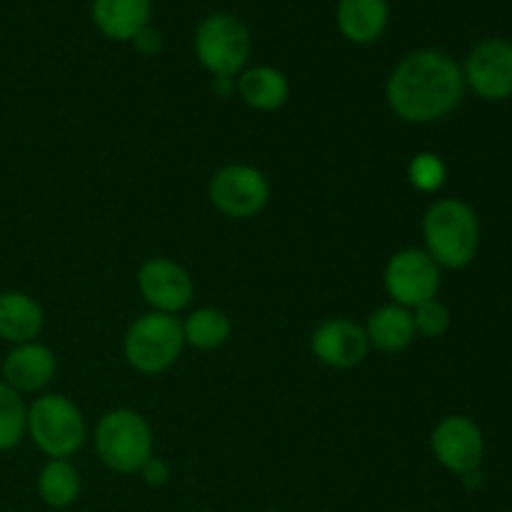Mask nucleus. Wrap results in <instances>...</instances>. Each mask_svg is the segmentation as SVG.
<instances>
[{
	"label": "nucleus",
	"mask_w": 512,
	"mask_h": 512,
	"mask_svg": "<svg viewBox=\"0 0 512 512\" xmlns=\"http://www.w3.org/2000/svg\"><path fill=\"white\" fill-rule=\"evenodd\" d=\"M140 295L155 313H178L193 300V280L183 265L168 258H153L138 273Z\"/></svg>",
	"instance_id": "obj_11"
},
{
	"label": "nucleus",
	"mask_w": 512,
	"mask_h": 512,
	"mask_svg": "<svg viewBox=\"0 0 512 512\" xmlns=\"http://www.w3.org/2000/svg\"><path fill=\"white\" fill-rule=\"evenodd\" d=\"M55 375V355L40 343L15 345L3 360V383L15 393H35Z\"/></svg>",
	"instance_id": "obj_13"
},
{
	"label": "nucleus",
	"mask_w": 512,
	"mask_h": 512,
	"mask_svg": "<svg viewBox=\"0 0 512 512\" xmlns=\"http://www.w3.org/2000/svg\"><path fill=\"white\" fill-rule=\"evenodd\" d=\"M95 450L113 473H140L153 458V430L135 410H110L95 428Z\"/></svg>",
	"instance_id": "obj_3"
},
{
	"label": "nucleus",
	"mask_w": 512,
	"mask_h": 512,
	"mask_svg": "<svg viewBox=\"0 0 512 512\" xmlns=\"http://www.w3.org/2000/svg\"><path fill=\"white\" fill-rule=\"evenodd\" d=\"M230 318L218 308H200L183 323L185 343L198 350H215L230 338Z\"/></svg>",
	"instance_id": "obj_20"
},
{
	"label": "nucleus",
	"mask_w": 512,
	"mask_h": 512,
	"mask_svg": "<svg viewBox=\"0 0 512 512\" xmlns=\"http://www.w3.org/2000/svg\"><path fill=\"white\" fill-rule=\"evenodd\" d=\"M408 175H410V183H413L415 188L423 190V193H435V190L443 188L448 170H445V163L438 158V155L420 153L415 155L413 163H410Z\"/></svg>",
	"instance_id": "obj_22"
},
{
	"label": "nucleus",
	"mask_w": 512,
	"mask_h": 512,
	"mask_svg": "<svg viewBox=\"0 0 512 512\" xmlns=\"http://www.w3.org/2000/svg\"><path fill=\"white\" fill-rule=\"evenodd\" d=\"M435 460L455 475L480 470L485 458V438L478 425L465 415H448L435 425L430 435Z\"/></svg>",
	"instance_id": "obj_10"
},
{
	"label": "nucleus",
	"mask_w": 512,
	"mask_h": 512,
	"mask_svg": "<svg viewBox=\"0 0 512 512\" xmlns=\"http://www.w3.org/2000/svg\"><path fill=\"white\" fill-rule=\"evenodd\" d=\"M385 290L395 305L418 308L438 295L440 265L425 250H400L385 265Z\"/></svg>",
	"instance_id": "obj_8"
},
{
	"label": "nucleus",
	"mask_w": 512,
	"mask_h": 512,
	"mask_svg": "<svg viewBox=\"0 0 512 512\" xmlns=\"http://www.w3.org/2000/svg\"><path fill=\"white\" fill-rule=\"evenodd\" d=\"M335 23L348 43L370 45L388 30L390 5L388 0H338Z\"/></svg>",
	"instance_id": "obj_15"
},
{
	"label": "nucleus",
	"mask_w": 512,
	"mask_h": 512,
	"mask_svg": "<svg viewBox=\"0 0 512 512\" xmlns=\"http://www.w3.org/2000/svg\"><path fill=\"white\" fill-rule=\"evenodd\" d=\"M465 88L478 98L498 103L512 98V43L505 38L480 40L465 58Z\"/></svg>",
	"instance_id": "obj_9"
},
{
	"label": "nucleus",
	"mask_w": 512,
	"mask_h": 512,
	"mask_svg": "<svg viewBox=\"0 0 512 512\" xmlns=\"http://www.w3.org/2000/svg\"><path fill=\"white\" fill-rule=\"evenodd\" d=\"M43 330V308L30 295L0 293V338L13 345L33 343Z\"/></svg>",
	"instance_id": "obj_16"
},
{
	"label": "nucleus",
	"mask_w": 512,
	"mask_h": 512,
	"mask_svg": "<svg viewBox=\"0 0 512 512\" xmlns=\"http://www.w3.org/2000/svg\"><path fill=\"white\" fill-rule=\"evenodd\" d=\"M140 473H143V480L150 488H163L170 480V465L160 458H150L148 463L140 468Z\"/></svg>",
	"instance_id": "obj_24"
},
{
	"label": "nucleus",
	"mask_w": 512,
	"mask_h": 512,
	"mask_svg": "<svg viewBox=\"0 0 512 512\" xmlns=\"http://www.w3.org/2000/svg\"><path fill=\"white\" fill-rule=\"evenodd\" d=\"M310 350L320 363L348 370L368 358L370 340L368 333L353 320L330 318L315 328L313 338H310Z\"/></svg>",
	"instance_id": "obj_12"
},
{
	"label": "nucleus",
	"mask_w": 512,
	"mask_h": 512,
	"mask_svg": "<svg viewBox=\"0 0 512 512\" xmlns=\"http://www.w3.org/2000/svg\"><path fill=\"white\" fill-rule=\"evenodd\" d=\"M235 90L250 108L270 113V110H278L288 103L290 83L285 73H280L273 65H255V68L240 73Z\"/></svg>",
	"instance_id": "obj_17"
},
{
	"label": "nucleus",
	"mask_w": 512,
	"mask_h": 512,
	"mask_svg": "<svg viewBox=\"0 0 512 512\" xmlns=\"http://www.w3.org/2000/svg\"><path fill=\"white\" fill-rule=\"evenodd\" d=\"M153 0H93L90 18L110 40L133 43L135 35L150 25Z\"/></svg>",
	"instance_id": "obj_14"
},
{
	"label": "nucleus",
	"mask_w": 512,
	"mask_h": 512,
	"mask_svg": "<svg viewBox=\"0 0 512 512\" xmlns=\"http://www.w3.org/2000/svg\"><path fill=\"white\" fill-rule=\"evenodd\" d=\"M253 50L248 25L230 13H213L195 30V58L215 78H235Z\"/></svg>",
	"instance_id": "obj_4"
},
{
	"label": "nucleus",
	"mask_w": 512,
	"mask_h": 512,
	"mask_svg": "<svg viewBox=\"0 0 512 512\" xmlns=\"http://www.w3.org/2000/svg\"><path fill=\"white\" fill-rule=\"evenodd\" d=\"M28 433L50 460H68L85 443V420L65 395H43L28 408Z\"/></svg>",
	"instance_id": "obj_6"
},
{
	"label": "nucleus",
	"mask_w": 512,
	"mask_h": 512,
	"mask_svg": "<svg viewBox=\"0 0 512 512\" xmlns=\"http://www.w3.org/2000/svg\"><path fill=\"white\" fill-rule=\"evenodd\" d=\"M133 45L140 55H155V53H160V48H163V38H160L158 30L150 28L148 25V28L140 30V33L135 35Z\"/></svg>",
	"instance_id": "obj_25"
},
{
	"label": "nucleus",
	"mask_w": 512,
	"mask_h": 512,
	"mask_svg": "<svg viewBox=\"0 0 512 512\" xmlns=\"http://www.w3.org/2000/svg\"><path fill=\"white\" fill-rule=\"evenodd\" d=\"M208 195L228 218H253L268 205L270 183L253 165H225L210 178Z\"/></svg>",
	"instance_id": "obj_7"
},
{
	"label": "nucleus",
	"mask_w": 512,
	"mask_h": 512,
	"mask_svg": "<svg viewBox=\"0 0 512 512\" xmlns=\"http://www.w3.org/2000/svg\"><path fill=\"white\" fill-rule=\"evenodd\" d=\"M425 253L440 268L460 270L470 265L480 248V220L468 203L458 198L438 200L423 218Z\"/></svg>",
	"instance_id": "obj_2"
},
{
	"label": "nucleus",
	"mask_w": 512,
	"mask_h": 512,
	"mask_svg": "<svg viewBox=\"0 0 512 512\" xmlns=\"http://www.w3.org/2000/svg\"><path fill=\"white\" fill-rule=\"evenodd\" d=\"M368 340L383 353H403L415 340L413 313L403 305H383L368 320Z\"/></svg>",
	"instance_id": "obj_18"
},
{
	"label": "nucleus",
	"mask_w": 512,
	"mask_h": 512,
	"mask_svg": "<svg viewBox=\"0 0 512 512\" xmlns=\"http://www.w3.org/2000/svg\"><path fill=\"white\" fill-rule=\"evenodd\" d=\"M28 433V408L20 393L0 383V453L18 448Z\"/></svg>",
	"instance_id": "obj_21"
},
{
	"label": "nucleus",
	"mask_w": 512,
	"mask_h": 512,
	"mask_svg": "<svg viewBox=\"0 0 512 512\" xmlns=\"http://www.w3.org/2000/svg\"><path fill=\"white\" fill-rule=\"evenodd\" d=\"M413 323L415 333H420L423 338H440L450 328V310L438 300H428V303L415 308Z\"/></svg>",
	"instance_id": "obj_23"
},
{
	"label": "nucleus",
	"mask_w": 512,
	"mask_h": 512,
	"mask_svg": "<svg viewBox=\"0 0 512 512\" xmlns=\"http://www.w3.org/2000/svg\"><path fill=\"white\" fill-rule=\"evenodd\" d=\"M38 495L48 508H70L80 495V475L75 465L68 460H48L38 475Z\"/></svg>",
	"instance_id": "obj_19"
},
{
	"label": "nucleus",
	"mask_w": 512,
	"mask_h": 512,
	"mask_svg": "<svg viewBox=\"0 0 512 512\" xmlns=\"http://www.w3.org/2000/svg\"><path fill=\"white\" fill-rule=\"evenodd\" d=\"M465 95L463 68L443 50H415L390 73L385 98L405 123H435L460 105Z\"/></svg>",
	"instance_id": "obj_1"
},
{
	"label": "nucleus",
	"mask_w": 512,
	"mask_h": 512,
	"mask_svg": "<svg viewBox=\"0 0 512 512\" xmlns=\"http://www.w3.org/2000/svg\"><path fill=\"white\" fill-rule=\"evenodd\" d=\"M183 323L168 313H148L135 320L125 333V360L143 375L165 373L183 350Z\"/></svg>",
	"instance_id": "obj_5"
},
{
	"label": "nucleus",
	"mask_w": 512,
	"mask_h": 512,
	"mask_svg": "<svg viewBox=\"0 0 512 512\" xmlns=\"http://www.w3.org/2000/svg\"><path fill=\"white\" fill-rule=\"evenodd\" d=\"M213 90H215V95H220V98H230V95L235 93V80L233 78H215Z\"/></svg>",
	"instance_id": "obj_26"
}]
</instances>
